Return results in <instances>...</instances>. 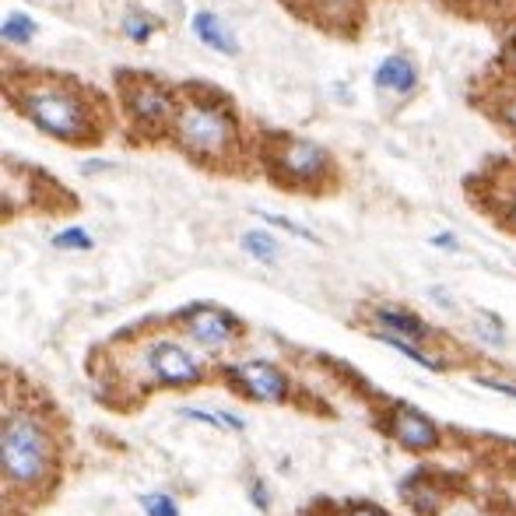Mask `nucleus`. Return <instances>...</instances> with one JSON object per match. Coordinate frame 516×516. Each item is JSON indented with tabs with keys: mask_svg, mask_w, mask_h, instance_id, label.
I'll return each instance as SVG.
<instances>
[{
	"mask_svg": "<svg viewBox=\"0 0 516 516\" xmlns=\"http://www.w3.org/2000/svg\"><path fill=\"white\" fill-rule=\"evenodd\" d=\"M8 99L39 134L74 148H92L106 137V109L92 88L57 74H11Z\"/></svg>",
	"mask_w": 516,
	"mask_h": 516,
	"instance_id": "nucleus-1",
	"label": "nucleus"
},
{
	"mask_svg": "<svg viewBox=\"0 0 516 516\" xmlns=\"http://www.w3.org/2000/svg\"><path fill=\"white\" fill-rule=\"evenodd\" d=\"M169 141L201 169H236L243 158V123L222 92L187 85L180 88V113L172 123Z\"/></svg>",
	"mask_w": 516,
	"mask_h": 516,
	"instance_id": "nucleus-2",
	"label": "nucleus"
},
{
	"mask_svg": "<svg viewBox=\"0 0 516 516\" xmlns=\"http://www.w3.org/2000/svg\"><path fill=\"white\" fill-rule=\"evenodd\" d=\"M0 467L15 499L50 492L60 474V443L53 422L36 404H11L0 436Z\"/></svg>",
	"mask_w": 516,
	"mask_h": 516,
	"instance_id": "nucleus-3",
	"label": "nucleus"
},
{
	"mask_svg": "<svg viewBox=\"0 0 516 516\" xmlns=\"http://www.w3.org/2000/svg\"><path fill=\"white\" fill-rule=\"evenodd\" d=\"M260 165L278 187L299 190V194H320L337 183L334 155L320 141L299 134H264L260 144Z\"/></svg>",
	"mask_w": 516,
	"mask_h": 516,
	"instance_id": "nucleus-4",
	"label": "nucleus"
},
{
	"mask_svg": "<svg viewBox=\"0 0 516 516\" xmlns=\"http://www.w3.org/2000/svg\"><path fill=\"white\" fill-rule=\"evenodd\" d=\"M120 88V106L127 116V130L137 141H162L172 137V123L180 113V88L165 85L151 74L120 71L116 74Z\"/></svg>",
	"mask_w": 516,
	"mask_h": 516,
	"instance_id": "nucleus-5",
	"label": "nucleus"
},
{
	"mask_svg": "<svg viewBox=\"0 0 516 516\" xmlns=\"http://www.w3.org/2000/svg\"><path fill=\"white\" fill-rule=\"evenodd\" d=\"M141 362L148 369L151 383L158 387H172V390H187L204 383V362L197 355H190L180 341H169V337H158V341H148L141 352Z\"/></svg>",
	"mask_w": 516,
	"mask_h": 516,
	"instance_id": "nucleus-6",
	"label": "nucleus"
},
{
	"mask_svg": "<svg viewBox=\"0 0 516 516\" xmlns=\"http://www.w3.org/2000/svg\"><path fill=\"white\" fill-rule=\"evenodd\" d=\"M176 320H180L183 334L201 348H225V344H236L243 337V320L215 302H194Z\"/></svg>",
	"mask_w": 516,
	"mask_h": 516,
	"instance_id": "nucleus-7",
	"label": "nucleus"
},
{
	"mask_svg": "<svg viewBox=\"0 0 516 516\" xmlns=\"http://www.w3.org/2000/svg\"><path fill=\"white\" fill-rule=\"evenodd\" d=\"M225 380L243 397L264 404H285L288 394H292V383H288L285 369H278L274 362L264 359H246L236 362V366H225Z\"/></svg>",
	"mask_w": 516,
	"mask_h": 516,
	"instance_id": "nucleus-8",
	"label": "nucleus"
},
{
	"mask_svg": "<svg viewBox=\"0 0 516 516\" xmlns=\"http://www.w3.org/2000/svg\"><path fill=\"white\" fill-rule=\"evenodd\" d=\"M387 432L397 439V446L411 453H432L439 446V425L432 422L425 411H418L415 404H394L390 408V422H387Z\"/></svg>",
	"mask_w": 516,
	"mask_h": 516,
	"instance_id": "nucleus-9",
	"label": "nucleus"
},
{
	"mask_svg": "<svg viewBox=\"0 0 516 516\" xmlns=\"http://www.w3.org/2000/svg\"><path fill=\"white\" fill-rule=\"evenodd\" d=\"M422 85V71L408 53H387L373 71V88L390 99H408Z\"/></svg>",
	"mask_w": 516,
	"mask_h": 516,
	"instance_id": "nucleus-10",
	"label": "nucleus"
},
{
	"mask_svg": "<svg viewBox=\"0 0 516 516\" xmlns=\"http://www.w3.org/2000/svg\"><path fill=\"white\" fill-rule=\"evenodd\" d=\"M369 320H373V330L408 337V341H418V344H425L432 334H436L422 316L411 313L408 306H397V302H376L373 313H369Z\"/></svg>",
	"mask_w": 516,
	"mask_h": 516,
	"instance_id": "nucleus-11",
	"label": "nucleus"
},
{
	"mask_svg": "<svg viewBox=\"0 0 516 516\" xmlns=\"http://www.w3.org/2000/svg\"><path fill=\"white\" fill-rule=\"evenodd\" d=\"M190 29H194V36L201 39V46L222 53V57H236V53H239L236 36H232V29L215 15V11H194Z\"/></svg>",
	"mask_w": 516,
	"mask_h": 516,
	"instance_id": "nucleus-12",
	"label": "nucleus"
},
{
	"mask_svg": "<svg viewBox=\"0 0 516 516\" xmlns=\"http://www.w3.org/2000/svg\"><path fill=\"white\" fill-rule=\"evenodd\" d=\"M401 499L408 502L415 513H422V516H436L439 509H443V499H446V492L443 488H436L429 478H425V471H418V474H411L408 481L401 485Z\"/></svg>",
	"mask_w": 516,
	"mask_h": 516,
	"instance_id": "nucleus-13",
	"label": "nucleus"
},
{
	"mask_svg": "<svg viewBox=\"0 0 516 516\" xmlns=\"http://www.w3.org/2000/svg\"><path fill=\"white\" fill-rule=\"evenodd\" d=\"M373 337H380L383 344H390L394 352H401L404 359H411L415 366L429 369V373H443L446 369V362L439 359V355H432L429 348H422L418 341H408V337H397V334H383V330H373Z\"/></svg>",
	"mask_w": 516,
	"mask_h": 516,
	"instance_id": "nucleus-14",
	"label": "nucleus"
},
{
	"mask_svg": "<svg viewBox=\"0 0 516 516\" xmlns=\"http://www.w3.org/2000/svg\"><path fill=\"white\" fill-rule=\"evenodd\" d=\"M485 109H488V116H492V120L506 130V134L516 137V85L495 88V92L488 95Z\"/></svg>",
	"mask_w": 516,
	"mask_h": 516,
	"instance_id": "nucleus-15",
	"label": "nucleus"
},
{
	"mask_svg": "<svg viewBox=\"0 0 516 516\" xmlns=\"http://www.w3.org/2000/svg\"><path fill=\"white\" fill-rule=\"evenodd\" d=\"M239 246H243L246 257H253L257 264H264V267H274V260H278V253H281L278 239H274L271 232H264V229L243 232V236H239Z\"/></svg>",
	"mask_w": 516,
	"mask_h": 516,
	"instance_id": "nucleus-16",
	"label": "nucleus"
},
{
	"mask_svg": "<svg viewBox=\"0 0 516 516\" xmlns=\"http://www.w3.org/2000/svg\"><path fill=\"white\" fill-rule=\"evenodd\" d=\"M36 22H32L25 11H11L8 18H4V25H0V36H4V43H11V46H25V43H32L36 39Z\"/></svg>",
	"mask_w": 516,
	"mask_h": 516,
	"instance_id": "nucleus-17",
	"label": "nucleus"
},
{
	"mask_svg": "<svg viewBox=\"0 0 516 516\" xmlns=\"http://www.w3.org/2000/svg\"><path fill=\"white\" fill-rule=\"evenodd\" d=\"M120 29L130 43H148V39L158 32V22L151 15H144V11H127V15L120 18Z\"/></svg>",
	"mask_w": 516,
	"mask_h": 516,
	"instance_id": "nucleus-18",
	"label": "nucleus"
},
{
	"mask_svg": "<svg viewBox=\"0 0 516 516\" xmlns=\"http://www.w3.org/2000/svg\"><path fill=\"white\" fill-rule=\"evenodd\" d=\"M53 246L57 250H67V253H88L95 246L92 232L81 229V225H67V229H60L57 236H53Z\"/></svg>",
	"mask_w": 516,
	"mask_h": 516,
	"instance_id": "nucleus-19",
	"label": "nucleus"
},
{
	"mask_svg": "<svg viewBox=\"0 0 516 516\" xmlns=\"http://www.w3.org/2000/svg\"><path fill=\"white\" fill-rule=\"evenodd\" d=\"M141 506H144V513H148V516H180V506H176V499H172V495H165V492H148L141 499Z\"/></svg>",
	"mask_w": 516,
	"mask_h": 516,
	"instance_id": "nucleus-20",
	"label": "nucleus"
},
{
	"mask_svg": "<svg viewBox=\"0 0 516 516\" xmlns=\"http://www.w3.org/2000/svg\"><path fill=\"white\" fill-rule=\"evenodd\" d=\"M260 218H264L267 225H274V229H285V232H292V236H295V239H302V243H316V236H313V232H309L306 225L292 222V218H285V215H267V211H264V215H260Z\"/></svg>",
	"mask_w": 516,
	"mask_h": 516,
	"instance_id": "nucleus-21",
	"label": "nucleus"
},
{
	"mask_svg": "<svg viewBox=\"0 0 516 516\" xmlns=\"http://www.w3.org/2000/svg\"><path fill=\"white\" fill-rule=\"evenodd\" d=\"M478 387H485V390H495V394H502V397H509V401H516V383H506V380H492V376H478Z\"/></svg>",
	"mask_w": 516,
	"mask_h": 516,
	"instance_id": "nucleus-22",
	"label": "nucleus"
},
{
	"mask_svg": "<svg viewBox=\"0 0 516 516\" xmlns=\"http://www.w3.org/2000/svg\"><path fill=\"white\" fill-rule=\"evenodd\" d=\"M478 330H485L488 337H492V341H502V337H506V327H502V320L495 313H481L478 316Z\"/></svg>",
	"mask_w": 516,
	"mask_h": 516,
	"instance_id": "nucleus-23",
	"label": "nucleus"
},
{
	"mask_svg": "<svg viewBox=\"0 0 516 516\" xmlns=\"http://www.w3.org/2000/svg\"><path fill=\"white\" fill-rule=\"evenodd\" d=\"M502 71L509 74V78L516 81V36L506 43V50H502Z\"/></svg>",
	"mask_w": 516,
	"mask_h": 516,
	"instance_id": "nucleus-24",
	"label": "nucleus"
},
{
	"mask_svg": "<svg viewBox=\"0 0 516 516\" xmlns=\"http://www.w3.org/2000/svg\"><path fill=\"white\" fill-rule=\"evenodd\" d=\"M499 211H502V225H509V229L516 232V194H509L506 201L499 204Z\"/></svg>",
	"mask_w": 516,
	"mask_h": 516,
	"instance_id": "nucleus-25",
	"label": "nucleus"
},
{
	"mask_svg": "<svg viewBox=\"0 0 516 516\" xmlns=\"http://www.w3.org/2000/svg\"><path fill=\"white\" fill-rule=\"evenodd\" d=\"M348 516H387L380 506H369V502H352V506L344 509Z\"/></svg>",
	"mask_w": 516,
	"mask_h": 516,
	"instance_id": "nucleus-26",
	"label": "nucleus"
},
{
	"mask_svg": "<svg viewBox=\"0 0 516 516\" xmlns=\"http://www.w3.org/2000/svg\"><path fill=\"white\" fill-rule=\"evenodd\" d=\"M429 243L436 246V250H446V253H453V250H457V246H460L453 232H439V236H432Z\"/></svg>",
	"mask_w": 516,
	"mask_h": 516,
	"instance_id": "nucleus-27",
	"label": "nucleus"
},
{
	"mask_svg": "<svg viewBox=\"0 0 516 516\" xmlns=\"http://www.w3.org/2000/svg\"><path fill=\"white\" fill-rule=\"evenodd\" d=\"M250 499L260 506V513H267V509H271V499H267V492H264V485H260V481H253V485H250Z\"/></svg>",
	"mask_w": 516,
	"mask_h": 516,
	"instance_id": "nucleus-28",
	"label": "nucleus"
},
{
	"mask_svg": "<svg viewBox=\"0 0 516 516\" xmlns=\"http://www.w3.org/2000/svg\"><path fill=\"white\" fill-rule=\"evenodd\" d=\"M432 302H439V306H443V309H457V302H453V299H446V295H443V288H432Z\"/></svg>",
	"mask_w": 516,
	"mask_h": 516,
	"instance_id": "nucleus-29",
	"label": "nucleus"
},
{
	"mask_svg": "<svg viewBox=\"0 0 516 516\" xmlns=\"http://www.w3.org/2000/svg\"><path fill=\"white\" fill-rule=\"evenodd\" d=\"M334 516H348V513H334Z\"/></svg>",
	"mask_w": 516,
	"mask_h": 516,
	"instance_id": "nucleus-30",
	"label": "nucleus"
}]
</instances>
